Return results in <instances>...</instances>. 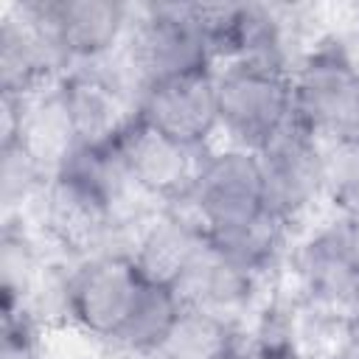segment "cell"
<instances>
[{"mask_svg":"<svg viewBox=\"0 0 359 359\" xmlns=\"http://www.w3.org/2000/svg\"><path fill=\"white\" fill-rule=\"evenodd\" d=\"M241 342V328L182 300V314L154 359H213Z\"/></svg>","mask_w":359,"mask_h":359,"instance_id":"2e32d148","label":"cell"},{"mask_svg":"<svg viewBox=\"0 0 359 359\" xmlns=\"http://www.w3.org/2000/svg\"><path fill=\"white\" fill-rule=\"evenodd\" d=\"M244 359H303V356L289 342V337L278 325H272L258 342L244 348Z\"/></svg>","mask_w":359,"mask_h":359,"instance_id":"ffe728a7","label":"cell"},{"mask_svg":"<svg viewBox=\"0 0 359 359\" xmlns=\"http://www.w3.org/2000/svg\"><path fill=\"white\" fill-rule=\"evenodd\" d=\"M348 359H359V339H356V345H353V351H351V356Z\"/></svg>","mask_w":359,"mask_h":359,"instance_id":"7402d4cb","label":"cell"},{"mask_svg":"<svg viewBox=\"0 0 359 359\" xmlns=\"http://www.w3.org/2000/svg\"><path fill=\"white\" fill-rule=\"evenodd\" d=\"M292 118L323 143L359 135V56L334 31L292 67Z\"/></svg>","mask_w":359,"mask_h":359,"instance_id":"6da1fadb","label":"cell"},{"mask_svg":"<svg viewBox=\"0 0 359 359\" xmlns=\"http://www.w3.org/2000/svg\"><path fill=\"white\" fill-rule=\"evenodd\" d=\"M140 286L143 275L129 250H104L70 261L65 275V320L93 339L112 342L123 328Z\"/></svg>","mask_w":359,"mask_h":359,"instance_id":"8992f818","label":"cell"},{"mask_svg":"<svg viewBox=\"0 0 359 359\" xmlns=\"http://www.w3.org/2000/svg\"><path fill=\"white\" fill-rule=\"evenodd\" d=\"M140 90L149 81L216 67L208 36L202 34L191 3L135 6L132 28L121 48Z\"/></svg>","mask_w":359,"mask_h":359,"instance_id":"5b68a950","label":"cell"},{"mask_svg":"<svg viewBox=\"0 0 359 359\" xmlns=\"http://www.w3.org/2000/svg\"><path fill=\"white\" fill-rule=\"evenodd\" d=\"M266 210L289 230L325 202V146L294 118L258 151Z\"/></svg>","mask_w":359,"mask_h":359,"instance_id":"ba28073f","label":"cell"},{"mask_svg":"<svg viewBox=\"0 0 359 359\" xmlns=\"http://www.w3.org/2000/svg\"><path fill=\"white\" fill-rule=\"evenodd\" d=\"M219 129L230 146L258 151L292 121V76L278 67L230 59L216 65Z\"/></svg>","mask_w":359,"mask_h":359,"instance_id":"277c9868","label":"cell"},{"mask_svg":"<svg viewBox=\"0 0 359 359\" xmlns=\"http://www.w3.org/2000/svg\"><path fill=\"white\" fill-rule=\"evenodd\" d=\"M261 286L264 278L247 272L244 266L222 255L210 241V250L202 255V261L180 286V297L241 328L244 317L252 314L261 297Z\"/></svg>","mask_w":359,"mask_h":359,"instance_id":"4fadbf2b","label":"cell"},{"mask_svg":"<svg viewBox=\"0 0 359 359\" xmlns=\"http://www.w3.org/2000/svg\"><path fill=\"white\" fill-rule=\"evenodd\" d=\"M45 11L67 70L118 53L135 17V6L115 0H45Z\"/></svg>","mask_w":359,"mask_h":359,"instance_id":"7c38bea8","label":"cell"},{"mask_svg":"<svg viewBox=\"0 0 359 359\" xmlns=\"http://www.w3.org/2000/svg\"><path fill=\"white\" fill-rule=\"evenodd\" d=\"M213 359H244V345L238 342V345H233V348H227V351L216 353Z\"/></svg>","mask_w":359,"mask_h":359,"instance_id":"44dd1931","label":"cell"},{"mask_svg":"<svg viewBox=\"0 0 359 359\" xmlns=\"http://www.w3.org/2000/svg\"><path fill=\"white\" fill-rule=\"evenodd\" d=\"M135 115L157 132L196 149H208L219 132L216 67L165 76L143 84Z\"/></svg>","mask_w":359,"mask_h":359,"instance_id":"30bf717a","label":"cell"},{"mask_svg":"<svg viewBox=\"0 0 359 359\" xmlns=\"http://www.w3.org/2000/svg\"><path fill=\"white\" fill-rule=\"evenodd\" d=\"M325 146V202L337 216L359 222V135Z\"/></svg>","mask_w":359,"mask_h":359,"instance_id":"ac0fdd59","label":"cell"},{"mask_svg":"<svg viewBox=\"0 0 359 359\" xmlns=\"http://www.w3.org/2000/svg\"><path fill=\"white\" fill-rule=\"evenodd\" d=\"M180 314H182L180 292L143 278L140 294H137L123 328L118 331V337L109 345L135 359H154L160 353V348L165 345L168 334L174 331Z\"/></svg>","mask_w":359,"mask_h":359,"instance_id":"9a60e30c","label":"cell"},{"mask_svg":"<svg viewBox=\"0 0 359 359\" xmlns=\"http://www.w3.org/2000/svg\"><path fill=\"white\" fill-rule=\"evenodd\" d=\"M208 250L210 236L185 205L151 210L129 241V255L140 275L177 292Z\"/></svg>","mask_w":359,"mask_h":359,"instance_id":"8fae6325","label":"cell"},{"mask_svg":"<svg viewBox=\"0 0 359 359\" xmlns=\"http://www.w3.org/2000/svg\"><path fill=\"white\" fill-rule=\"evenodd\" d=\"M185 208L202 222L213 244L244 236L266 222L272 213L266 210L258 154L238 146L208 151Z\"/></svg>","mask_w":359,"mask_h":359,"instance_id":"3957f363","label":"cell"},{"mask_svg":"<svg viewBox=\"0 0 359 359\" xmlns=\"http://www.w3.org/2000/svg\"><path fill=\"white\" fill-rule=\"evenodd\" d=\"M0 359H45L42 356V325L31 314L25 311L3 314Z\"/></svg>","mask_w":359,"mask_h":359,"instance_id":"d6986e66","label":"cell"},{"mask_svg":"<svg viewBox=\"0 0 359 359\" xmlns=\"http://www.w3.org/2000/svg\"><path fill=\"white\" fill-rule=\"evenodd\" d=\"M42 236L25 219H3L0 230V292L3 314L28 311L56 258L42 247Z\"/></svg>","mask_w":359,"mask_h":359,"instance_id":"5bb4252c","label":"cell"},{"mask_svg":"<svg viewBox=\"0 0 359 359\" xmlns=\"http://www.w3.org/2000/svg\"><path fill=\"white\" fill-rule=\"evenodd\" d=\"M67 73L45 0L14 3L0 20V95L31 98Z\"/></svg>","mask_w":359,"mask_h":359,"instance_id":"9c48e42d","label":"cell"},{"mask_svg":"<svg viewBox=\"0 0 359 359\" xmlns=\"http://www.w3.org/2000/svg\"><path fill=\"white\" fill-rule=\"evenodd\" d=\"M286 264L297 303L359 317V222L334 213L289 247Z\"/></svg>","mask_w":359,"mask_h":359,"instance_id":"7a4b0ae2","label":"cell"},{"mask_svg":"<svg viewBox=\"0 0 359 359\" xmlns=\"http://www.w3.org/2000/svg\"><path fill=\"white\" fill-rule=\"evenodd\" d=\"M109 149L135 194L154 208L188 205L199 168L210 151L185 146L143 123L137 115L123 126Z\"/></svg>","mask_w":359,"mask_h":359,"instance_id":"52a82bcc","label":"cell"},{"mask_svg":"<svg viewBox=\"0 0 359 359\" xmlns=\"http://www.w3.org/2000/svg\"><path fill=\"white\" fill-rule=\"evenodd\" d=\"M50 171L17 140L0 143V202L3 219H25L39 199Z\"/></svg>","mask_w":359,"mask_h":359,"instance_id":"e0dca14e","label":"cell"}]
</instances>
